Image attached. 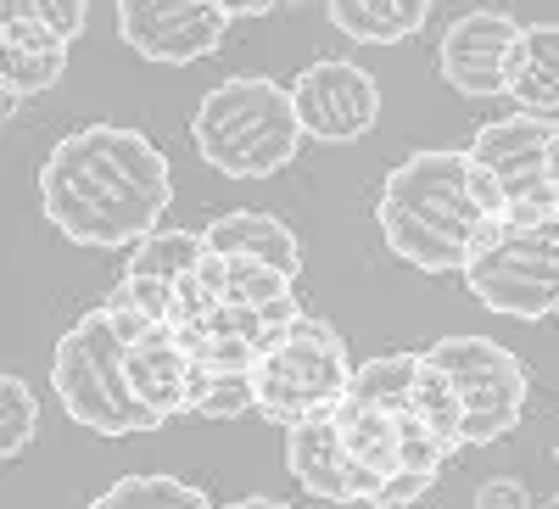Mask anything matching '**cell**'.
<instances>
[{
  "label": "cell",
  "mask_w": 559,
  "mask_h": 509,
  "mask_svg": "<svg viewBox=\"0 0 559 509\" xmlns=\"http://www.w3.org/2000/svg\"><path fill=\"white\" fill-rule=\"evenodd\" d=\"M498 213H503V197L471 152L403 157L386 174L381 202H376L381 241L392 247V258L426 274H448L471 263L476 241L487 236V224Z\"/></svg>",
  "instance_id": "cell-2"
},
{
  "label": "cell",
  "mask_w": 559,
  "mask_h": 509,
  "mask_svg": "<svg viewBox=\"0 0 559 509\" xmlns=\"http://www.w3.org/2000/svg\"><path fill=\"white\" fill-rule=\"evenodd\" d=\"M191 141H197L202 163L229 179H269L280 168H292L297 146H302L292 90L263 73L224 79L218 90L202 96V107L191 118Z\"/></svg>",
  "instance_id": "cell-4"
},
{
  "label": "cell",
  "mask_w": 559,
  "mask_h": 509,
  "mask_svg": "<svg viewBox=\"0 0 559 509\" xmlns=\"http://www.w3.org/2000/svg\"><path fill=\"white\" fill-rule=\"evenodd\" d=\"M403 414L408 409H369V403H347L331 414L342 426V442L353 453V465L369 476V482H392L403 471Z\"/></svg>",
  "instance_id": "cell-17"
},
{
  "label": "cell",
  "mask_w": 559,
  "mask_h": 509,
  "mask_svg": "<svg viewBox=\"0 0 559 509\" xmlns=\"http://www.w3.org/2000/svg\"><path fill=\"white\" fill-rule=\"evenodd\" d=\"M218 7L229 12V23H236V17H269L274 7H286V0H218Z\"/></svg>",
  "instance_id": "cell-28"
},
{
  "label": "cell",
  "mask_w": 559,
  "mask_h": 509,
  "mask_svg": "<svg viewBox=\"0 0 559 509\" xmlns=\"http://www.w3.org/2000/svg\"><path fill=\"white\" fill-rule=\"evenodd\" d=\"M0 23L39 28V34H57L73 45L90 23V0H0Z\"/></svg>",
  "instance_id": "cell-22"
},
{
  "label": "cell",
  "mask_w": 559,
  "mask_h": 509,
  "mask_svg": "<svg viewBox=\"0 0 559 509\" xmlns=\"http://www.w3.org/2000/svg\"><path fill=\"white\" fill-rule=\"evenodd\" d=\"M17 107H23V90H12V84H0V113H7V118H17Z\"/></svg>",
  "instance_id": "cell-29"
},
{
  "label": "cell",
  "mask_w": 559,
  "mask_h": 509,
  "mask_svg": "<svg viewBox=\"0 0 559 509\" xmlns=\"http://www.w3.org/2000/svg\"><path fill=\"white\" fill-rule=\"evenodd\" d=\"M258 409L252 369H207L191 358V392H185V414L197 421H236V414Z\"/></svg>",
  "instance_id": "cell-20"
},
{
  "label": "cell",
  "mask_w": 559,
  "mask_h": 509,
  "mask_svg": "<svg viewBox=\"0 0 559 509\" xmlns=\"http://www.w3.org/2000/svg\"><path fill=\"white\" fill-rule=\"evenodd\" d=\"M229 12L218 0H118V34L134 57L191 68L224 45Z\"/></svg>",
  "instance_id": "cell-10"
},
{
  "label": "cell",
  "mask_w": 559,
  "mask_h": 509,
  "mask_svg": "<svg viewBox=\"0 0 559 509\" xmlns=\"http://www.w3.org/2000/svg\"><path fill=\"white\" fill-rule=\"evenodd\" d=\"M140 325H146V313L107 297L57 342L51 387H57L62 414L73 426L96 431V437H152V431L168 426L163 414H152L146 403L134 398L129 369H123V347H129V336Z\"/></svg>",
  "instance_id": "cell-3"
},
{
  "label": "cell",
  "mask_w": 559,
  "mask_h": 509,
  "mask_svg": "<svg viewBox=\"0 0 559 509\" xmlns=\"http://www.w3.org/2000/svg\"><path fill=\"white\" fill-rule=\"evenodd\" d=\"M123 369H129L134 398L146 403L152 414H163V421L185 414V392H191V347L179 342L174 325L146 319V325L129 336V347H123Z\"/></svg>",
  "instance_id": "cell-14"
},
{
  "label": "cell",
  "mask_w": 559,
  "mask_h": 509,
  "mask_svg": "<svg viewBox=\"0 0 559 509\" xmlns=\"http://www.w3.org/2000/svg\"><path fill=\"white\" fill-rule=\"evenodd\" d=\"M521 23L503 12H464L448 34H442V79L459 96H503V62L509 45H515Z\"/></svg>",
  "instance_id": "cell-13"
},
{
  "label": "cell",
  "mask_w": 559,
  "mask_h": 509,
  "mask_svg": "<svg viewBox=\"0 0 559 509\" xmlns=\"http://www.w3.org/2000/svg\"><path fill=\"white\" fill-rule=\"evenodd\" d=\"M0 51H7V79L0 84L23 90V96H39L68 73V45H0Z\"/></svg>",
  "instance_id": "cell-24"
},
{
  "label": "cell",
  "mask_w": 559,
  "mask_h": 509,
  "mask_svg": "<svg viewBox=\"0 0 559 509\" xmlns=\"http://www.w3.org/2000/svg\"><path fill=\"white\" fill-rule=\"evenodd\" d=\"M34 431H39V403H34V392L17 369H7V376H0V453L17 459L34 442Z\"/></svg>",
  "instance_id": "cell-25"
},
{
  "label": "cell",
  "mask_w": 559,
  "mask_h": 509,
  "mask_svg": "<svg viewBox=\"0 0 559 509\" xmlns=\"http://www.w3.org/2000/svg\"><path fill=\"white\" fill-rule=\"evenodd\" d=\"M292 7H302V0H292Z\"/></svg>",
  "instance_id": "cell-31"
},
{
  "label": "cell",
  "mask_w": 559,
  "mask_h": 509,
  "mask_svg": "<svg viewBox=\"0 0 559 509\" xmlns=\"http://www.w3.org/2000/svg\"><path fill=\"white\" fill-rule=\"evenodd\" d=\"M414 414L431 426V437L442 442V453H459V448H471L464 442V409H459V392L448 381V369L419 347V369H414V392H408Z\"/></svg>",
  "instance_id": "cell-19"
},
{
  "label": "cell",
  "mask_w": 559,
  "mask_h": 509,
  "mask_svg": "<svg viewBox=\"0 0 559 509\" xmlns=\"http://www.w3.org/2000/svg\"><path fill=\"white\" fill-rule=\"evenodd\" d=\"M353 358L347 342L336 336V325H324L313 313H297L286 331H274L252 364V392H258V414L274 426H302V421H324L336 414L347 387H353Z\"/></svg>",
  "instance_id": "cell-5"
},
{
  "label": "cell",
  "mask_w": 559,
  "mask_h": 509,
  "mask_svg": "<svg viewBox=\"0 0 559 509\" xmlns=\"http://www.w3.org/2000/svg\"><path fill=\"white\" fill-rule=\"evenodd\" d=\"M174 202L168 157L129 123H84L39 168V208L73 247H134Z\"/></svg>",
  "instance_id": "cell-1"
},
{
  "label": "cell",
  "mask_w": 559,
  "mask_h": 509,
  "mask_svg": "<svg viewBox=\"0 0 559 509\" xmlns=\"http://www.w3.org/2000/svg\"><path fill=\"white\" fill-rule=\"evenodd\" d=\"M471 157L498 185L503 213H559V118H492L476 129Z\"/></svg>",
  "instance_id": "cell-8"
},
{
  "label": "cell",
  "mask_w": 559,
  "mask_h": 509,
  "mask_svg": "<svg viewBox=\"0 0 559 509\" xmlns=\"http://www.w3.org/2000/svg\"><path fill=\"white\" fill-rule=\"evenodd\" d=\"M554 459H559V448H554Z\"/></svg>",
  "instance_id": "cell-32"
},
{
  "label": "cell",
  "mask_w": 559,
  "mask_h": 509,
  "mask_svg": "<svg viewBox=\"0 0 559 509\" xmlns=\"http://www.w3.org/2000/svg\"><path fill=\"white\" fill-rule=\"evenodd\" d=\"M292 107H297V123L308 141L353 146L381 123V79L364 73L358 62L324 57L292 79Z\"/></svg>",
  "instance_id": "cell-9"
},
{
  "label": "cell",
  "mask_w": 559,
  "mask_h": 509,
  "mask_svg": "<svg viewBox=\"0 0 559 509\" xmlns=\"http://www.w3.org/2000/svg\"><path fill=\"white\" fill-rule=\"evenodd\" d=\"M286 297H297V274L258 258H224V303H286Z\"/></svg>",
  "instance_id": "cell-23"
},
{
  "label": "cell",
  "mask_w": 559,
  "mask_h": 509,
  "mask_svg": "<svg viewBox=\"0 0 559 509\" xmlns=\"http://www.w3.org/2000/svg\"><path fill=\"white\" fill-rule=\"evenodd\" d=\"M437 487V476H414V471H397L392 482H381V493L369 498V509H408V504H419Z\"/></svg>",
  "instance_id": "cell-26"
},
{
  "label": "cell",
  "mask_w": 559,
  "mask_h": 509,
  "mask_svg": "<svg viewBox=\"0 0 559 509\" xmlns=\"http://www.w3.org/2000/svg\"><path fill=\"white\" fill-rule=\"evenodd\" d=\"M437 0H324L331 28L358 39V45H397L426 28Z\"/></svg>",
  "instance_id": "cell-18"
},
{
  "label": "cell",
  "mask_w": 559,
  "mask_h": 509,
  "mask_svg": "<svg viewBox=\"0 0 559 509\" xmlns=\"http://www.w3.org/2000/svg\"><path fill=\"white\" fill-rule=\"evenodd\" d=\"M207 252H213V247H207V236H197V229H152L146 241L129 247L123 281L112 286V297L129 303V308H140L146 319H163V325H168L174 286H179L191 269H202Z\"/></svg>",
  "instance_id": "cell-11"
},
{
  "label": "cell",
  "mask_w": 559,
  "mask_h": 509,
  "mask_svg": "<svg viewBox=\"0 0 559 509\" xmlns=\"http://www.w3.org/2000/svg\"><path fill=\"white\" fill-rule=\"evenodd\" d=\"M476 509H532V493L515 476H487L476 487Z\"/></svg>",
  "instance_id": "cell-27"
},
{
  "label": "cell",
  "mask_w": 559,
  "mask_h": 509,
  "mask_svg": "<svg viewBox=\"0 0 559 509\" xmlns=\"http://www.w3.org/2000/svg\"><path fill=\"white\" fill-rule=\"evenodd\" d=\"M286 471L302 493L324 498V504H369L381 493V482H369L353 453L342 442V426L324 414V421H302L286 431Z\"/></svg>",
  "instance_id": "cell-12"
},
{
  "label": "cell",
  "mask_w": 559,
  "mask_h": 509,
  "mask_svg": "<svg viewBox=\"0 0 559 509\" xmlns=\"http://www.w3.org/2000/svg\"><path fill=\"white\" fill-rule=\"evenodd\" d=\"M459 392V409H464V442L471 448H487V442H503L509 431L521 426L526 414V364L509 353L503 342L492 336H442L426 347Z\"/></svg>",
  "instance_id": "cell-7"
},
{
  "label": "cell",
  "mask_w": 559,
  "mask_h": 509,
  "mask_svg": "<svg viewBox=\"0 0 559 509\" xmlns=\"http://www.w3.org/2000/svg\"><path fill=\"white\" fill-rule=\"evenodd\" d=\"M207 247L218 258H258V263H274V269H286L297 274L302 269V241H297V229L286 218H274L263 208H236V213H218L207 229Z\"/></svg>",
  "instance_id": "cell-16"
},
{
  "label": "cell",
  "mask_w": 559,
  "mask_h": 509,
  "mask_svg": "<svg viewBox=\"0 0 559 509\" xmlns=\"http://www.w3.org/2000/svg\"><path fill=\"white\" fill-rule=\"evenodd\" d=\"M459 274L503 319L559 313V213H498Z\"/></svg>",
  "instance_id": "cell-6"
},
{
  "label": "cell",
  "mask_w": 559,
  "mask_h": 509,
  "mask_svg": "<svg viewBox=\"0 0 559 509\" xmlns=\"http://www.w3.org/2000/svg\"><path fill=\"white\" fill-rule=\"evenodd\" d=\"M90 509H213L197 482L179 476H123L102 498H90Z\"/></svg>",
  "instance_id": "cell-21"
},
{
  "label": "cell",
  "mask_w": 559,
  "mask_h": 509,
  "mask_svg": "<svg viewBox=\"0 0 559 509\" xmlns=\"http://www.w3.org/2000/svg\"><path fill=\"white\" fill-rule=\"evenodd\" d=\"M503 96L532 118H559V23H526L509 45Z\"/></svg>",
  "instance_id": "cell-15"
},
{
  "label": "cell",
  "mask_w": 559,
  "mask_h": 509,
  "mask_svg": "<svg viewBox=\"0 0 559 509\" xmlns=\"http://www.w3.org/2000/svg\"><path fill=\"white\" fill-rule=\"evenodd\" d=\"M229 509H292V504H280V498H236Z\"/></svg>",
  "instance_id": "cell-30"
}]
</instances>
